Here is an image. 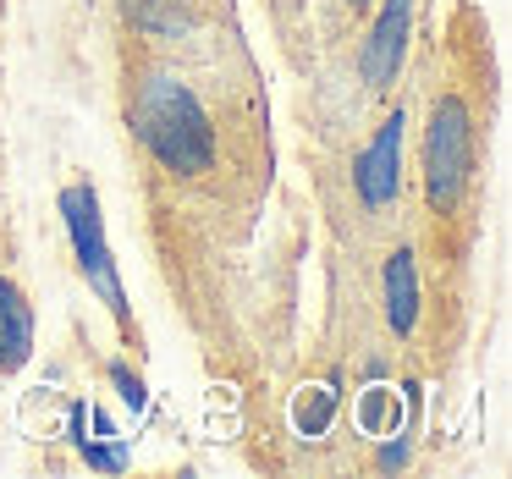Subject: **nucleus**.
<instances>
[{
	"instance_id": "obj_6",
	"label": "nucleus",
	"mask_w": 512,
	"mask_h": 479,
	"mask_svg": "<svg viewBox=\"0 0 512 479\" xmlns=\"http://www.w3.org/2000/svg\"><path fill=\"white\" fill-rule=\"evenodd\" d=\"M28 353H34V309L12 281H0V375L23 369Z\"/></svg>"
},
{
	"instance_id": "obj_1",
	"label": "nucleus",
	"mask_w": 512,
	"mask_h": 479,
	"mask_svg": "<svg viewBox=\"0 0 512 479\" xmlns=\"http://www.w3.org/2000/svg\"><path fill=\"white\" fill-rule=\"evenodd\" d=\"M133 133L144 149L177 177H199L215 166V127L204 105L193 100L188 83L177 78H149L133 100Z\"/></svg>"
},
{
	"instance_id": "obj_10",
	"label": "nucleus",
	"mask_w": 512,
	"mask_h": 479,
	"mask_svg": "<svg viewBox=\"0 0 512 479\" xmlns=\"http://www.w3.org/2000/svg\"><path fill=\"white\" fill-rule=\"evenodd\" d=\"M380 463H386V468L408 463V446H402V441H386V446H380Z\"/></svg>"
},
{
	"instance_id": "obj_8",
	"label": "nucleus",
	"mask_w": 512,
	"mask_h": 479,
	"mask_svg": "<svg viewBox=\"0 0 512 479\" xmlns=\"http://www.w3.org/2000/svg\"><path fill=\"white\" fill-rule=\"evenodd\" d=\"M127 17H133V28L160 34V39L188 28V6H182V0H127Z\"/></svg>"
},
{
	"instance_id": "obj_4",
	"label": "nucleus",
	"mask_w": 512,
	"mask_h": 479,
	"mask_svg": "<svg viewBox=\"0 0 512 479\" xmlns=\"http://www.w3.org/2000/svg\"><path fill=\"white\" fill-rule=\"evenodd\" d=\"M402 127H408L402 111L386 116L380 133H375V144L364 149V160H358V171H353L358 199H364L369 210H386V204L402 193Z\"/></svg>"
},
{
	"instance_id": "obj_3",
	"label": "nucleus",
	"mask_w": 512,
	"mask_h": 479,
	"mask_svg": "<svg viewBox=\"0 0 512 479\" xmlns=\"http://www.w3.org/2000/svg\"><path fill=\"white\" fill-rule=\"evenodd\" d=\"M61 215H67V232H72V248H78V265L89 276V287L100 292V303L127 325V292L116 281V265H111V248H105V226H100V193L89 182H72L61 188Z\"/></svg>"
},
{
	"instance_id": "obj_2",
	"label": "nucleus",
	"mask_w": 512,
	"mask_h": 479,
	"mask_svg": "<svg viewBox=\"0 0 512 479\" xmlns=\"http://www.w3.org/2000/svg\"><path fill=\"white\" fill-rule=\"evenodd\" d=\"M468 166H474V127H468L463 100H441L430 111V133H424V182H430V204L452 210L463 199Z\"/></svg>"
},
{
	"instance_id": "obj_9",
	"label": "nucleus",
	"mask_w": 512,
	"mask_h": 479,
	"mask_svg": "<svg viewBox=\"0 0 512 479\" xmlns=\"http://www.w3.org/2000/svg\"><path fill=\"white\" fill-rule=\"evenodd\" d=\"M111 380H116V391H122V402H127L133 413H144V408H149V391H144V380H138L127 364H116V369H111Z\"/></svg>"
},
{
	"instance_id": "obj_5",
	"label": "nucleus",
	"mask_w": 512,
	"mask_h": 479,
	"mask_svg": "<svg viewBox=\"0 0 512 479\" xmlns=\"http://www.w3.org/2000/svg\"><path fill=\"white\" fill-rule=\"evenodd\" d=\"M408 28H413V0H386V12L375 17L364 45V78L375 89H386L402 67V50H408Z\"/></svg>"
},
{
	"instance_id": "obj_11",
	"label": "nucleus",
	"mask_w": 512,
	"mask_h": 479,
	"mask_svg": "<svg viewBox=\"0 0 512 479\" xmlns=\"http://www.w3.org/2000/svg\"><path fill=\"white\" fill-rule=\"evenodd\" d=\"M353 6H364V0H353Z\"/></svg>"
},
{
	"instance_id": "obj_7",
	"label": "nucleus",
	"mask_w": 512,
	"mask_h": 479,
	"mask_svg": "<svg viewBox=\"0 0 512 479\" xmlns=\"http://www.w3.org/2000/svg\"><path fill=\"white\" fill-rule=\"evenodd\" d=\"M386 320L397 325L402 336L419 320V276H413L408 254H391V265H386Z\"/></svg>"
}]
</instances>
